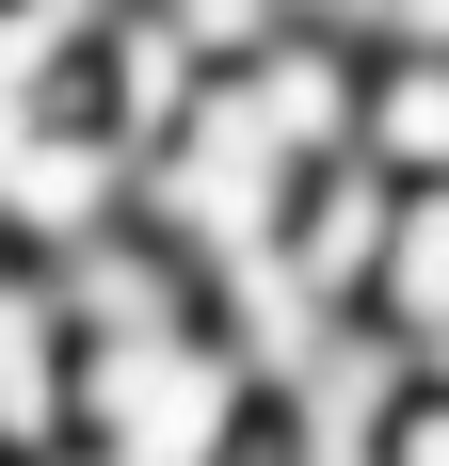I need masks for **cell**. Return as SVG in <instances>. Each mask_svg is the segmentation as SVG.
Instances as JSON below:
<instances>
[{"instance_id":"1","label":"cell","mask_w":449,"mask_h":466,"mask_svg":"<svg viewBox=\"0 0 449 466\" xmlns=\"http://www.w3.org/2000/svg\"><path fill=\"white\" fill-rule=\"evenodd\" d=\"M65 402H81V322H65V274L33 241H0V466L65 451Z\"/></svg>"}]
</instances>
